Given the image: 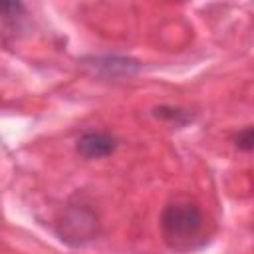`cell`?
Segmentation results:
<instances>
[{"label": "cell", "instance_id": "1", "mask_svg": "<svg viewBox=\"0 0 254 254\" xmlns=\"http://www.w3.org/2000/svg\"><path fill=\"white\" fill-rule=\"evenodd\" d=\"M204 218L200 208L185 198L169 202L161 214V228L167 244L175 250H189L200 238Z\"/></svg>", "mask_w": 254, "mask_h": 254}, {"label": "cell", "instance_id": "2", "mask_svg": "<svg viewBox=\"0 0 254 254\" xmlns=\"http://www.w3.org/2000/svg\"><path fill=\"white\" fill-rule=\"evenodd\" d=\"M62 230V240H67V242H81V240H89V236L93 234L95 230V216L91 210L87 208H69L64 216V220L60 222Z\"/></svg>", "mask_w": 254, "mask_h": 254}, {"label": "cell", "instance_id": "3", "mask_svg": "<svg viewBox=\"0 0 254 254\" xmlns=\"http://www.w3.org/2000/svg\"><path fill=\"white\" fill-rule=\"evenodd\" d=\"M115 139L107 133H95V131H89V133H83L79 139H77V153L85 159H101V157H107L115 151Z\"/></svg>", "mask_w": 254, "mask_h": 254}, {"label": "cell", "instance_id": "4", "mask_svg": "<svg viewBox=\"0 0 254 254\" xmlns=\"http://www.w3.org/2000/svg\"><path fill=\"white\" fill-rule=\"evenodd\" d=\"M93 67L103 71L105 75L117 77V75H131L139 69V64L125 58H97L93 60Z\"/></svg>", "mask_w": 254, "mask_h": 254}, {"label": "cell", "instance_id": "5", "mask_svg": "<svg viewBox=\"0 0 254 254\" xmlns=\"http://www.w3.org/2000/svg\"><path fill=\"white\" fill-rule=\"evenodd\" d=\"M24 12V6L20 2H0V18L14 20Z\"/></svg>", "mask_w": 254, "mask_h": 254}, {"label": "cell", "instance_id": "6", "mask_svg": "<svg viewBox=\"0 0 254 254\" xmlns=\"http://www.w3.org/2000/svg\"><path fill=\"white\" fill-rule=\"evenodd\" d=\"M252 143H254V137H252V129L246 127L242 129L238 135H236V147L244 149V151H250L252 149Z\"/></svg>", "mask_w": 254, "mask_h": 254}]
</instances>
